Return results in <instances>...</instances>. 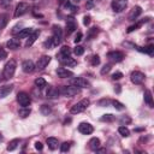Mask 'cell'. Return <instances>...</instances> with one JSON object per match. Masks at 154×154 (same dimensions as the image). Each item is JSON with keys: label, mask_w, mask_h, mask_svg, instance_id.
<instances>
[{"label": "cell", "mask_w": 154, "mask_h": 154, "mask_svg": "<svg viewBox=\"0 0 154 154\" xmlns=\"http://www.w3.org/2000/svg\"><path fill=\"white\" fill-rule=\"evenodd\" d=\"M16 67H17L16 60L11 59L10 61L6 63V65L4 67V71H2V77H4L5 81H8V79H11L13 77V75L16 72Z\"/></svg>", "instance_id": "1"}, {"label": "cell", "mask_w": 154, "mask_h": 154, "mask_svg": "<svg viewBox=\"0 0 154 154\" xmlns=\"http://www.w3.org/2000/svg\"><path fill=\"white\" fill-rule=\"evenodd\" d=\"M89 103H90L89 99H82L81 101H78L77 103H75V105L70 108V113H71V114L81 113V112H83V111L87 109V107L89 106Z\"/></svg>", "instance_id": "2"}, {"label": "cell", "mask_w": 154, "mask_h": 154, "mask_svg": "<svg viewBox=\"0 0 154 154\" xmlns=\"http://www.w3.org/2000/svg\"><path fill=\"white\" fill-rule=\"evenodd\" d=\"M69 84L70 85H73L76 88H89L90 87V83L83 78V77H73V78H70L69 79Z\"/></svg>", "instance_id": "3"}, {"label": "cell", "mask_w": 154, "mask_h": 154, "mask_svg": "<svg viewBox=\"0 0 154 154\" xmlns=\"http://www.w3.org/2000/svg\"><path fill=\"white\" fill-rule=\"evenodd\" d=\"M59 93L63 95V96H66V97H72L75 96L76 94L79 93V89L73 87V85H63L60 89H59Z\"/></svg>", "instance_id": "4"}, {"label": "cell", "mask_w": 154, "mask_h": 154, "mask_svg": "<svg viewBox=\"0 0 154 154\" xmlns=\"http://www.w3.org/2000/svg\"><path fill=\"white\" fill-rule=\"evenodd\" d=\"M17 101H18V103H19L22 107H28V106L30 105V102H31V97H30V95H29L28 93H25V91H19V93L17 94Z\"/></svg>", "instance_id": "5"}, {"label": "cell", "mask_w": 154, "mask_h": 154, "mask_svg": "<svg viewBox=\"0 0 154 154\" xmlns=\"http://www.w3.org/2000/svg\"><path fill=\"white\" fill-rule=\"evenodd\" d=\"M111 6H112V10L117 13L119 12H123L126 6H128V1L126 0H112L111 2Z\"/></svg>", "instance_id": "6"}, {"label": "cell", "mask_w": 154, "mask_h": 154, "mask_svg": "<svg viewBox=\"0 0 154 154\" xmlns=\"http://www.w3.org/2000/svg\"><path fill=\"white\" fill-rule=\"evenodd\" d=\"M28 11H29V4H26V2H19L16 6V10H14V17H20V16L25 14Z\"/></svg>", "instance_id": "7"}, {"label": "cell", "mask_w": 154, "mask_h": 154, "mask_svg": "<svg viewBox=\"0 0 154 154\" xmlns=\"http://www.w3.org/2000/svg\"><path fill=\"white\" fill-rule=\"evenodd\" d=\"M107 58L114 63H119L124 59V53H122L120 51H112L107 53Z\"/></svg>", "instance_id": "8"}, {"label": "cell", "mask_w": 154, "mask_h": 154, "mask_svg": "<svg viewBox=\"0 0 154 154\" xmlns=\"http://www.w3.org/2000/svg\"><path fill=\"white\" fill-rule=\"evenodd\" d=\"M130 78H131V82H132V83H135V84H141V83L144 81L146 76H144V73H142L141 71H132L131 75H130Z\"/></svg>", "instance_id": "9"}, {"label": "cell", "mask_w": 154, "mask_h": 154, "mask_svg": "<svg viewBox=\"0 0 154 154\" xmlns=\"http://www.w3.org/2000/svg\"><path fill=\"white\" fill-rule=\"evenodd\" d=\"M49 61H51V57H49V55H42V57L38 58V60H37V63H36V65H35V69H37V70H43V69L48 65Z\"/></svg>", "instance_id": "10"}, {"label": "cell", "mask_w": 154, "mask_h": 154, "mask_svg": "<svg viewBox=\"0 0 154 154\" xmlns=\"http://www.w3.org/2000/svg\"><path fill=\"white\" fill-rule=\"evenodd\" d=\"M78 131L81 134H83V135H90L94 131V128L89 123H81L78 125Z\"/></svg>", "instance_id": "11"}, {"label": "cell", "mask_w": 154, "mask_h": 154, "mask_svg": "<svg viewBox=\"0 0 154 154\" xmlns=\"http://www.w3.org/2000/svg\"><path fill=\"white\" fill-rule=\"evenodd\" d=\"M22 70L25 72V73H31L34 70H35V64L32 60H24L22 63Z\"/></svg>", "instance_id": "12"}, {"label": "cell", "mask_w": 154, "mask_h": 154, "mask_svg": "<svg viewBox=\"0 0 154 154\" xmlns=\"http://www.w3.org/2000/svg\"><path fill=\"white\" fill-rule=\"evenodd\" d=\"M77 28V24H76V20L73 19V17H67L66 19V32L67 35H70L71 32H73Z\"/></svg>", "instance_id": "13"}, {"label": "cell", "mask_w": 154, "mask_h": 154, "mask_svg": "<svg viewBox=\"0 0 154 154\" xmlns=\"http://www.w3.org/2000/svg\"><path fill=\"white\" fill-rule=\"evenodd\" d=\"M57 75L59 78H70L73 76V72L65 69V67H58L57 69Z\"/></svg>", "instance_id": "14"}, {"label": "cell", "mask_w": 154, "mask_h": 154, "mask_svg": "<svg viewBox=\"0 0 154 154\" xmlns=\"http://www.w3.org/2000/svg\"><path fill=\"white\" fill-rule=\"evenodd\" d=\"M38 35H40V30H34L28 37H26V42H25V47H30V46H32V43L37 40V37H38Z\"/></svg>", "instance_id": "15"}, {"label": "cell", "mask_w": 154, "mask_h": 154, "mask_svg": "<svg viewBox=\"0 0 154 154\" xmlns=\"http://www.w3.org/2000/svg\"><path fill=\"white\" fill-rule=\"evenodd\" d=\"M141 13H142V8H141L140 6H135V7L130 11V13H129V16H128V19H129V20H136V18H137Z\"/></svg>", "instance_id": "16"}, {"label": "cell", "mask_w": 154, "mask_h": 154, "mask_svg": "<svg viewBox=\"0 0 154 154\" xmlns=\"http://www.w3.org/2000/svg\"><path fill=\"white\" fill-rule=\"evenodd\" d=\"M13 90V85L12 84H6V85H1L0 87V99L6 97L11 91Z\"/></svg>", "instance_id": "17"}, {"label": "cell", "mask_w": 154, "mask_h": 154, "mask_svg": "<svg viewBox=\"0 0 154 154\" xmlns=\"http://www.w3.org/2000/svg\"><path fill=\"white\" fill-rule=\"evenodd\" d=\"M63 65H65V66H76L77 65V61L73 59V58H71L70 55L69 57H64V58H59L58 59Z\"/></svg>", "instance_id": "18"}, {"label": "cell", "mask_w": 154, "mask_h": 154, "mask_svg": "<svg viewBox=\"0 0 154 154\" xmlns=\"http://www.w3.org/2000/svg\"><path fill=\"white\" fill-rule=\"evenodd\" d=\"M59 89L58 88H55V87H48V89H47V93H46V96L48 97V99H57L58 96H59Z\"/></svg>", "instance_id": "19"}, {"label": "cell", "mask_w": 154, "mask_h": 154, "mask_svg": "<svg viewBox=\"0 0 154 154\" xmlns=\"http://www.w3.org/2000/svg\"><path fill=\"white\" fill-rule=\"evenodd\" d=\"M6 46H7V48L14 51V49H18L20 47V41L18 38H10L6 43Z\"/></svg>", "instance_id": "20"}, {"label": "cell", "mask_w": 154, "mask_h": 154, "mask_svg": "<svg viewBox=\"0 0 154 154\" xmlns=\"http://www.w3.org/2000/svg\"><path fill=\"white\" fill-rule=\"evenodd\" d=\"M34 30L31 28H23L18 34H17V38H26Z\"/></svg>", "instance_id": "21"}, {"label": "cell", "mask_w": 154, "mask_h": 154, "mask_svg": "<svg viewBox=\"0 0 154 154\" xmlns=\"http://www.w3.org/2000/svg\"><path fill=\"white\" fill-rule=\"evenodd\" d=\"M70 53H71L70 47H69V46H63V47L60 48V52L57 54V59H59V58H64V57H69Z\"/></svg>", "instance_id": "22"}, {"label": "cell", "mask_w": 154, "mask_h": 154, "mask_svg": "<svg viewBox=\"0 0 154 154\" xmlns=\"http://www.w3.org/2000/svg\"><path fill=\"white\" fill-rule=\"evenodd\" d=\"M144 102L149 106V107H153V96H152V91L149 89H146L144 90Z\"/></svg>", "instance_id": "23"}, {"label": "cell", "mask_w": 154, "mask_h": 154, "mask_svg": "<svg viewBox=\"0 0 154 154\" xmlns=\"http://www.w3.org/2000/svg\"><path fill=\"white\" fill-rule=\"evenodd\" d=\"M136 49H138L140 52L147 53L149 55H152L154 53V46L153 45H149V46H146V47H138V46H136Z\"/></svg>", "instance_id": "24"}, {"label": "cell", "mask_w": 154, "mask_h": 154, "mask_svg": "<svg viewBox=\"0 0 154 154\" xmlns=\"http://www.w3.org/2000/svg\"><path fill=\"white\" fill-rule=\"evenodd\" d=\"M89 148L91 149V150H96L99 147H100V140L97 138V137H93L90 141H89Z\"/></svg>", "instance_id": "25"}, {"label": "cell", "mask_w": 154, "mask_h": 154, "mask_svg": "<svg viewBox=\"0 0 154 154\" xmlns=\"http://www.w3.org/2000/svg\"><path fill=\"white\" fill-rule=\"evenodd\" d=\"M46 142H47V144H48V148L52 149V150H54V149L58 147V140H57L55 137H48Z\"/></svg>", "instance_id": "26"}, {"label": "cell", "mask_w": 154, "mask_h": 154, "mask_svg": "<svg viewBox=\"0 0 154 154\" xmlns=\"http://www.w3.org/2000/svg\"><path fill=\"white\" fill-rule=\"evenodd\" d=\"M35 85L41 90V89H43L45 87H47V82H46V79H45V78L38 77V78H36V79H35Z\"/></svg>", "instance_id": "27"}, {"label": "cell", "mask_w": 154, "mask_h": 154, "mask_svg": "<svg viewBox=\"0 0 154 154\" xmlns=\"http://www.w3.org/2000/svg\"><path fill=\"white\" fill-rule=\"evenodd\" d=\"M148 19H149V18H146V19H143V20H140V22H137V23H136V24H134V25H130V26L128 28V32H132L134 30L138 29V28H140V26H141V25H142L144 22H147Z\"/></svg>", "instance_id": "28"}, {"label": "cell", "mask_w": 154, "mask_h": 154, "mask_svg": "<svg viewBox=\"0 0 154 154\" xmlns=\"http://www.w3.org/2000/svg\"><path fill=\"white\" fill-rule=\"evenodd\" d=\"M18 144H19V140L18 138H14V140H12L8 144H7V150L8 152H12V150H14L17 147H18Z\"/></svg>", "instance_id": "29"}, {"label": "cell", "mask_w": 154, "mask_h": 154, "mask_svg": "<svg viewBox=\"0 0 154 154\" xmlns=\"http://www.w3.org/2000/svg\"><path fill=\"white\" fill-rule=\"evenodd\" d=\"M53 36L61 38L63 37V29L59 25H53Z\"/></svg>", "instance_id": "30"}, {"label": "cell", "mask_w": 154, "mask_h": 154, "mask_svg": "<svg viewBox=\"0 0 154 154\" xmlns=\"http://www.w3.org/2000/svg\"><path fill=\"white\" fill-rule=\"evenodd\" d=\"M30 113H31V109L28 108V107H22V108L18 111V114H19V117H22V118H26Z\"/></svg>", "instance_id": "31"}, {"label": "cell", "mask_w": 154, "mask_h": 154, "mask_svg": "<svg viewBox=\"0 0 154 154\" xmlns=\"http://www.w3.org/2000/svg\"><path fill=\"white\" fill-rule=\"evenodd\" d=\"M99 34V28H96V26H94V28H91V29H89V31H88V35H87V37H88V40H91V38H94L96 35Z\"/></svg>", "instance_id": "32"}, {"label": "cell", "mask_w": 154, "mask_h": 154, "mask_svg": "<svg viewBox=\"0 0 154 154\" xmlns=\"http://www.w3.org/2000/svg\"><path fill=\"white\" fill-rule=\"evenodd\" d=\"M118 132L123 136V137H128V136H130V130L126 128V126H119L118 128Z\"/></svg>", "instance_id": "33"}, {"label": "cell", "mask_w": 154, "mask_h": 154, "mask_svg": "<svg viewBox=\"0 0 154 154\" xmlns=\"http://www.w3.org/2000/svg\"><path fill=\"white\" fill-rule=\"evenodd\" d=\"M40 112L43 114V116H48L51 112H52V108L49 105H42L41 108H40Z\"/></svg>", "instance_id": "34"}, {"label": "cell", "mask_w": 154, "mask_h": 154, "mask_svg": "<svg viewBox=\"0 0 154 154\" xmlns=\"http://www.w3.org/2000/svg\"><path fill=\"white\" fill-rule=\"evenodd\" d=\"M100 120H101V122H113V120H116V116H113V114H111V113L103 114V116L100 118Z\"/></svg>", "instance_id": "35"}, {"label": "cell", "mask_w": 154, "mask_h": 154, "mask_svg": "<svg viewBox=\"0 0 154 154\" xmlns=\"http://www.w3.org/2000/svg\"><path fill=\"white\" fill-rule=\"evenodd\" d=\"M111 103H112L113 107H114L116 109H118V111H123V109L125 108V106H124L122 102H119L118 100H113V101H111Z\"/></svg>", "instance_id": "36"}, {"label": "cell", "mask_w": 154, "mask_h": 154, "mask_svg": "<svg viewBox=\"0 0 154 154\" xmlns=\"http://www.w3.org/2000/svg\"><path fill=\"white\" fill-rule=\"evenodd\" d=\"M6 24H7V16L0 14V31L6 26Z\"/></svg>", "instance_id": "37"}, {"label": "cell", "mask_w": 154, "mask_h": 154, "mask_svg": "<svg viewBox=\"0 0 154 154\" xmlns=\"http://www.w3.org/2000/svg\"><path fill=\"white\" fill-rule=\"evenodd\" d=\"M22 29H23V24H22V23H19V24H16V25L12 28V30H11V34H12V35H17V34H18V32H19Z\"/></svg>", "instance_id": "38"}, {"label": "cell", "mask_w": 154, "mask_h": 154, "mask_svg": "<svg viewBox=\"0 0 154 154\" xmlns=\"http://www.w3.org/2000/svg\"><path fill=\"white\" fill-rule=\"evenodd\" d=\"M65 8H67V10L71 11V12H77V11H78V7L73 6V5H72L71 2H69V1L65 2Z\"/></svg>", "instance_id": "39"}, {"label": "cell", "mask_w": 154, "mask_h": 154, "mask_svg": "<svg viewBox=\"0 0 154 154\" xmlns=\"http://www.w3.org/2000/svg\"><path fill=\"white\" fill-rule=\"evenodd\" d=\"M73 53H75L76 55H82V54L84 53V48H83L82 46H76V47L73 48Z\"/></svg>", "instance_id": "40"}, {"label": "cell", "mask_w": 154, "mask_h": 154, "mask_svg": "<svg viewBox=\"0 0 154 154\" xmlns=\"http://www.w3.org/2000/svg\"><path fill=\"white\" fill-rule=\"evenodd\" d=\"M90 63H91L93 66H97V65L100 64V58H99V55H93L91 59H90Z\"/></svg>", "instance_id": "41"}, {"label": "cell", "mask_w": 154, "mask_h": 154, "mask_svg": "<svg viewBox=\"0 0 154 154\" xmlns=\"http://www.w3.org/2000/svg\"><path fill=\"white\" fill-rule=\"evenodd\" d=\"M43 46H45L47 49H51V48H53V47H54V45H53V40H52V37H49L47 41H45Z\"/></svg>", "instance_id": "42"}, {"label": "cell", "mask_w": 154, "mask_h": 154, "mask_svg": "<svg viewBox=\"0 0 154 154\" xmlns=\"http://www.w3.org/2000/svg\"><path fill=\"white\" fill-rule=\"evenodd\" d=\"M69 149H70V143H69V142H64V143L60 146V152H63V153L67 152Z\"/></svg>", "instance_id": "43"}, {"label": "cell", "mask_w": 154, "mask_h": 154, "mask_svg": "<svg viewBox=\"0 0 154 154\" xmlns=\"http://www.w3.org/2000/svg\"><path fill=\"white\" fill-rule=\"evenodd\" d=\"M111 64H107V65H105L102 69H101V75H105V73H107V72H109V70H111Z\"/></svg>", "instance_id": "44"}, {"label": "cell", "mask_w": 154, "mask_h": 154, "mask_svg": "<svg viewBox=\"0 0 154 154\" xmlns=\"http://www.w3.org/2000/svg\"><path fill=\"white\" fill-rule=\"evenodd\" d=\"M12 0H0V6L1 7H8L11 5Z\"/></svg>", "instance_id": "45"}, {"label": "cell", "mask_w": 154, "mask_h": 154, "mask_svg": "<svg viewBox=\"0 0 154 154\" xmlns=\"http://www.w3.org/2000/svg\"><path fill=\"white\" fill-rule=\"evenodd\" d=\"M123 77V73L122 72H114L113 75H112V79H114V81H118V79H120Z\"/></svg>", "instance_id": "46"}, {"label": "cell", "mask_w": 154, "mask_h": 154, "mask_svg": "<svg viewBox=\"0 0 154 154\" xmlns=\"http://www.w3.org/2000/svg\"><path fill=\"white\" fill-rule=\"evenodd\" d=\"M82 37H83V35H82V32H77V35H76V37H75V43H78L81 40H82Z\"/></svg>", "instance_id": "47"}, {"label": "cell", "mask_w": 154, "mask_h": 154, "mask_svg": "<svg viewBox=\"0 0 154 154\" xmlns=\"http://www.w3.org/2000/svg\"><path fill=\"white\" fill-rule=\"evenodd\" d=\"M6 57H7V53L4 51V48H1V47H0V60L5 59Z\"/></svg>", "instance_id": "48"}, {"label": "cell", "mask_w": 154, "mask_h": 154, "mask_svg": "<svg viewBox=\"0 0 154 154\" xmlns=\"http://www.w3.org/2000/svg\"><path fill=\"white\" fill-rule=\"evenodd\" d=\"M89 23H90V16H84V18H83V24H84V25H89Z\"/></svg>", "instance_id": "49"}, {"label": "cell", "mask_w": 154, "mask_h": 154, "mask_svg": "<svg viewBox=\"0 0 154 154\" xmlns=\"http://www.w3.org/2000/svg\"><path fill=\"white\" fill-rule=\"evenodd\" d=\"M35 148H36L37 150H42V149H43V144L37 141V142H35Z\"/></svg>", "instance_id": "50"}, {"label": "cell", "mask_w": 154, "mask_h": 154, "mask_svg": "<svg viewBox=\"0 0 154 154\" xmlns=\"http://www.w3.org/2000/svg\"><path fill=\"white\" fill-rule=\"evenodd\" d=\"M108 103H111V100H105V99H103V100L99 101V105H100V106H102V105H103V106H107Z\"/></svg>", "instance_id": "51"}, {"label": "cell", "mask_w": 154, "mask_h": 154, "mask_svg": "<svg viewBox=\"0 0 154 154\" xmlns=\"http://www.w3.org/2000/svg\"><path fill=\"white\" fill-rule=\"evenodd\" d=\"M125 120H126V122H130V118H125V117H123V118H122V123H124Z\"/></svg>", "instance_id": "52"}, {"label": "cell", "mask_w": 154, "mask_h": 154, "mask_svg": "<svg viewBox=\"0 0 154 154\" xmlns=\"http://www.w3.org/2000/svg\"><path fill=\"white\" fill-rule=\"evenodd\" d=\"M91 6H93V1L90 0V1L88 2V5H87V7H91Z\"/></svg>", "instance_id": "53"}, {"label": "cell", "mask_w": 154, "mask_h": 154, "mask_svg": "<svg viewBox=\"0 0 154 154\" xmlns=\"http://www.w3.org/2000/svg\"><path fill=\"white\" fill-rule=\"evenodd\" d=\"M0 141H2V136H1V134H0Z\"/></svg>", "instance_id": "54"}, {"label": "cell", "mask_w": 154, "mask_h": 154, "mask_svg": "<svg viewBox=\"0 0 154 154\" xmlns=\"http://www.w3.org/2000/svg\"><path fill=\"white\" fill-rule=\"evenodd\" d=\"M63 1H64V0H60V2H63Z\"/></svg>", "instance_id": "55"}, {"label": "cell", "mask_w": 154, "mask_h": 154, "mask_svg": "<svg viewBox=\"0 0 154 154\" xmlns=\"http://www.w3.org/2000/svg\"><path fill=\"white\" fill-rule=\"evenodd\" d=\"M75 1H79V0H75Z\"/></svg>", "instance_id": "56"}, {"label": "cell", "mask_w": 154, "mask_h": 154, "mask_svg": "<svg viewBox=\"0 0 154 154\" xmlns=\"http://www.w3.org/2000/svg\"><path fill=\"white\" fill-rule=\"evenodd\" d=\"M0 77H1V76H0Z\"/></svg>", "instance_id": "57"}]
</instances>
